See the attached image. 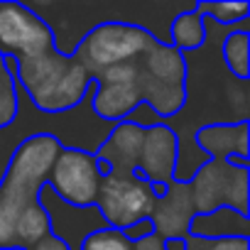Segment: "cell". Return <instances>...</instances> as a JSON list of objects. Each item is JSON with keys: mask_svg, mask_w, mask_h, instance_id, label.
I'll use <instances>...</instances> for the list:
<instances>
[{"mask_svg": "<svg viewBox=\"0 0 250 250\" xmlns=\"http://www.w3.org/2000/svg\"><path fill=\"white\" fill-rule=\"evenodd\" d=\"M93 93H96V81H91L86 98L74 110L42 113L27 101V96L18 86V115L10 125L0 128V179L5 177L8 165L13 155L18 152V147L35 135H52L62 147L83 150V152L96 155L113 125L101 120L93 113V105H91Z\"/></svg>", "mask_w": 250, "mask_h": 250, "instance_id": "2", "label": "cell"}, {"mask_svg": "<svg viewBox=\"0 0 250 250\" xmlns=\"http://www.w3.org/2000/svg\"><path fill=\"white\" fill-rule=\"evenodd\" d=\"M81 250H135L133 240H128L123 235V230H115V228H103V230H96L91 233Z\"/></svg>", "mask_w": 250, "mask_h": 250, "instance_id": "22", "label": "cell"}, {"mask_svg": "<svg viewBox=\"0 0 250 250\" xmlns=\"http://www.w3.org/2000/svg\"><path fill=\"white\" fill-rule=\"evenodd\" d=\"M138 83L140 96L155 113L162 118H172L184 105V54L177 52L172 44L152 42L138 59Z\"/></svg>", "mask_w": 250, "mask_h": 250, "instance_id": "5", "label": "cell"}, {"mask_svg": "<svg viewBox=\"0 0 250 250\" xmlns=\"http://www.w3.org/2000/svg\"><path fill=\"white\" fill-rule=\"evenodd\" d=\"M250 123H221V125H204L196 130V147L208 160H230L243 157L250 160Z\"/></svg>", "mask_w": 250, "mask_h": 250, "instance_id": "16", "label": "cell"}, {"mask_svg": "<svg viewBox=\"0 0 250 250\" xmlns=\"http://www.w3.org/2000/svg\"><path fill=\"white\" fill-rule=\"evenodd\" d=\"M59 150L62 145L52 135H35L13 155L5 177L0 179V248H13V233L20 216L40 204V191L47 184Z\"/></svg>", "mask_w": 250, "mask_h": 250, "instance_id": "4", "label": "cell"}, {"mask_svg": "<svg viewBox=\"0 0 250 250\" xmlns=\"http://www.w3.org/2000/svg\"><path fill=\"white\" fill-rule=\"evenodd\" d=\"M91 81L88 71L71 54L57 49L15 59V83L42 113L74 110L86 98Z\"/></svg>", "mask_w": 250, "mask_h": 250, "instance_id": "3", "label": "cell"}, {"mask_svg": "<svg viewBox=\"0 0 250 250\" xmlns=\"http://www.w3.org/2000/svg\"><path fill=\"white\" fill-rule=\"evenodd\" d=\"M30 250H66V245L59 240V238H54V235H47L44 240H40L37 245H32Z\"/></svg>", "mask_w": 250, "mask_h": 250, "instance_id": "27", "label": "cell"}, {"mask_svg": "<svg viewBox=\"0 0 250 250\" xmlns=\"http://www.w3.org/2000/svg\"><path fill=\"white\" fill-rule=\"evenodd\" d=\"M177 169V135L169 125L160 123L145 130L138 172L150 184H169Z\"/></svg>", "mask_w": 250, "mask_h": 250, "instance_id": "14", "label": "cell"}, {"mask_svg": "<svg viewBox=\"0 0 250 250\" xmlns=\"http://www.w3.org/2000/svg\"><path fill=\"white\" fill-rule=\"evenodd\" d=\"M155 233V226H152V221L150 218H143V221H138V223H133V226H128L123 230V235L128 238V240H143V238H147V235H152Z\"/></svg>", "mask_w": 250, "mask_h": 250, "instance_id": "25", "label": "cell"}, {"mask_svg": "<svg viewBox=\"0 0 250 250\" xmlns=\"http://www.w3.org/2000/svg\"><path fill=\"white\" fill-rule=\"evenodd\" d=\"M157 37L138 25L125 22H105L91 27L74 49V59L88 71L91 79L103 74L105 69L138 59ZM160 42V40H157Z\"/></svg>", "mask_w": 250, "mask_h": 250, "instance_id": "7", "label": "cell"}, {"mask_svg": "<svg viewBox=\"0 0 250 250\" xmlns=\"http://www.w3.org/2000/svg\"><path fill=\"white\" fill-rule=\"evenodd\" d=\"M0 250H18V248H0Z\"/></svg>", "mask_w": 250, "mask_h": 250, "instance_id": "29", "label": "cell"}, {"mask_svg": "<svg viewBox=\"0 0 250 250\" xmlns=\"http://www.w3.org/2000/svg\"><path fill=\"white\" fill-rule=\"evenodd\" d=\"M184 250H250L248 238H228V240H204V238H184Z\"/></svg>", "mask_w": 250, "mask_h": 250, "instance_id": "23", "label": "cell"}, {"mask_svg": "<svg viewBox=\"0 0 250 250\" xmlns=\"http://www.w3.org/2000/svg\"><path fill=\"white\" fill-rule=\"evenodd\" d=\"M101 162L96 155L83 152V150H71L62 147L57 160L52 162L47 187L71 206H96L101 179H103Z\"/></svg>", "mask_w": 250, "mask_h": 250, "instance_id": "9", "label": "cell"}, {"mask_svg": "<svg viewBox=\"0 0 250 250\" xmlns=\"http://www.w3.org/2000/svg\"><path fill=\"white\" fill-rule=\"evenodd\" d=\"M194 10L218 27H238L245 20H250V3H245V0H218V3L196 0Z\"/></svg>", "mask_w": 250, "mask_h": 250, "instance_id": "19", "label": "cell"}, {"mask_svg": "<svg viewBox=\"0 0 250 250\" xmlns=\"http://www.w3.org/2000/svg\"><path fill=\"white\" fill-rule=\"evenodd\" d=\"M223 66L240 81H250V32H230L221 44Z\"/></svg>", "mask_w": 250, "mask_h": 250, "instance_id": "20", "label": "cell"}, {"mask_svg": "<svg viewBox=\"0 0 250 250\" xmlns=\"http://www.w3.org/2000/svg\"><path fill=\"white\" fill-rule=\"evenodd\" d=\"M204 44L196 52L184 54V105L177 115L165 118V125L177 135V182H191V177L208 162L194 143L196 130L204 125L250 120V81L235 79L221 62L223 40L230 32H250V20L238 27H218L204 18Z\"/></svg>", "mask_w": 250, "mask_h": 250, "instance_id": "1", "label": "cell"}, {"mask_svg": "<svg viewBox=\"0 0 250 250\" xmlns=\"http://www.w3.org/2000/svg\"><path fill=\"white\" fill-rule=\"evenodd\" d=\"M194 216H196V208H194L189 182L172 179L165 194L157 199L150 213V221L155 226V233L162 235L165 240H184L189 238V223Z\"/></svg>", "mask_w": 250, "mask_h": 250, "instance_id": "13", "label": "cell"}, {"mask_svg": "<svg viewBox=\"0 0 250 250\" xmlns=\"http://www.w3.org/2000/svg\"><path fill=\"white\" fill-rule=\"evenodd\" d=\"M206 40V27H204V18L191 8V10H184L179 13L172 25H169V44L187 54V52H196Z\"/></svg>", "mask_w": 250, "mask_h": 250, "instance_id": "18", "label": "cell"}, {"mask_svg": "<svg viewBox=\"0 0 250 250\" xmlns=\"http://www.w3.org/2000/svg\"><path fill=\"white\" fill-rule=\"evenodd\" d=\"M93 81H96V93H93V101H91L93 113L110 125L123 123L125 115L143 101L135 59L105 69Z\"/></svg>", "mask_w": 250, "mask_h": 250, "instance_id": "11", "label": "cell"}, {"mask_svg": "<svg viewBox=\"0 0 250 250\" xmlns=\"http://www.w3.org/2000/svg\"><path fill=\"white\" fill-rule=\"evenodd\" d=\"M145 130L130 123H115L96 152L103 172H138Z\"/></svg>", "mask_w": 250, "mask_h": 250, "instance_id": "15", "label": "cell"}, {"mask_svg": "<svg viewBox=\"0 0 250 250\" xmlns=\"http://www.w3.org/2000/svg\"><path fill=\"white\" fill-rule=\"evenodd\" d=\"M189 235L204 240H228V238L250 240V216L238 213L228 206L208 213H196L189 223Z\"/></svg>", "mask_w": 250, "mask_h": 250, "instance_id": "17", "label": "cell"}, {"mask_svg": "<svg viewBox=\"0 0 250 250\" xmlns=\"http://www.w3.org/2000/svg\"><path fill=\"white\" fill-rule=\"evenodd\" d=\"M167 184H150L140 172H105L101 179L96 208L108 228L125 230L128 226L150 218Z\"/></svg>", "mask_w": 250, "mask_h": 250, "instance_id": "6", "label": "cell"}, {"mask_svg": "<svg viewBox=\"0 0 250 250\" xmlns=\"http://www.w3.org/2000/svg\"><path fill=\"white\" fill-rule=\"evenodd\" d=\"M248 177L250 167H235L226 160H208L189 182L196 213H208L228 206L238 213L250 216Z\"/></svg>", "mask_w": 250, "mask_h": 250, "instance_id": "8", "label": "cell"}, {"mask_svg": "<svg viewBox=\"0 0 250 250\" xmlns=\"http://www.w3.org/2000/svg\"><path fill=\"white\" fill-rule=\"evenodd\" d=\"M40 204H42V208L47 213V221H49V235L59 238L66 245V250H81L83 240L91 233L108 228L96 206L64 204L47 184L40 191Z\"/></svg>", "mask_w": 250, "mask_h": 250, "instance_id": "12", "label": "cell"}, {"mask_svg": "<svg viewBox=\"0 0 250 250\" xmlns=\"http://www.w3.org/2000/svg\"><path fill=\"white\" fill-rule=\"evenodd\" d=\"M133 245H135V250H167V240L157 233H152L143 240H135Z\"/></svg>", "mask_w": 250, "mask_h": 250, "instance_id": "26", "label": "cell"}, {"mask_svg": "<svg viewBox=\"0 0 250 250\" xmlns=\"http://www.w3.org/2000/svg\"><path fill=\"white\" fill-rule=\"evenodd\" d=\"M167 250H184L182 240H167Z\"/></svg>", "mask_w": 250, "mask_h": 250, "instance_id": "28", "label": "cell"}, {"mask_svg": "<svg viewBox=\"0 0 250 250\" xmlns=\"http://www.w3.org/2000/svg\"><path fill=\"white\" fill-rule=\"evenodd\" d=\"M123 123H130V125H135V128H143V130H150V128H155V125H160V123H165V118L160 115V113H155L152 110V105H147L145 101H140L128 115H125V120Z\"/></svg>", "mask_w": 250, "mask_h": 250, "instance_id": "24", "label": "cell"}, {"mask_svg": "<svg viewBox=\"0 0 250 250\" xmlns=\"http://www.w3.org/2000/svg\"><path fill=\"white\" fill-rule=\"evenodd\" d=\"M54 49L47 22L25 3H0V57L22 59Z\"/></svg>", "mask_w": 250, "mask_h": 250, "instance_id": "10", "label": "cell"}, {"mask_svg": "<svg viewBox=\"0 0 250 250\" xmlns=\"http://www.w3.org/2000/svg\"><path fill=\"white\" fill-rule=\"evenodd\" d=\"M18 115V83L0 57V128L10 125Z\"/></svg>", "mask_w": 250, "mask_h": 250, "instance_id": "21", "label": "cell"}]
</instances>
